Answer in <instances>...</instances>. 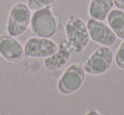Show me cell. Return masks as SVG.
Wrapping results in <instances>:
<instances>
[{"instance_id": "cell-12", "label": "cell", "mask_w": 124, "mask_h": 115, "mask_svg": "<svg viewBox=\"0 0 124 115\" xmlns=\"http://www.w3.org/2000/svg\"><path fill=\"white\" fill-rule=\"evenodd\" d=\"M56 0H27V6L31 9V11H36L39 9L51 7L54 3Z\"/></svg>"}, {"instance_id": "cell-15", "label": "cell", "mask_w": 124, "mask_h": 115, "mask_svg": "<svg viewBox=\"0 0 124 115\" xmlns=\"http://www.w3.org/2000/svg\"><path fill=\"white\" fill-rule=\"evenodd\" d=\"M84 115H102L99 111H97V110H89V111H87Z\"/></svg>"}, {"instance_id": "cell-7", "label": "cell", "mask_w": 124, "mask_h": 115, "mask_svg": "<svg viewBox=\"0 0 124 115\" xmlns=\"http://www.w3.org/2000/svg\"><path fill=\"white\" fill-rule=\"evenodd\" d=\"M86 26H87L90 40L98 45L112 47L118 40V37L116 36V34L112 32L109 25L106 24L103 21H98V20L89 17L86 23Z\"/></svg>"}, {"instance_id": "cell-14", "label": "cell", "mask_w": 124, "mask_h": 115, "mask_svg": "<svg viewBox=\"0 0 124 115\" xmlns=\"http://www.w3.org/2000/svg\"><path fill=\"white\" fill-rule=\"evenodd\" d=\"M113 4L116 6V8L124 10V0H113Z\"/></svg>"}, {"instance_id": "cell-11", "label": "cell", "mask_w": 124, "mask_h": 115, "mask_svg": "<svg viewBox=\"0 0 124 115\" xmlns=\"http://www.w3.org/2000/svg\"><path fill=\"white\" fill-rule=\"evenodd\" d=\"M107 22L118 39L124 40V11L118 8L112 9L107 17Z\"/></svg>"}, {"instance_id": "cell-8", "label": "cell", "mask_w": 124, "mask_h": 115, "mask_svg": "<svg viewBox=\"0 0 124 115\" xmlns=\"http://www.w3.org/2000/svg\"><path fill=\"white\" fill-rule=\"evenodd\" d=\"M0 57L10 63H19L25 58L24 47L10 35H0Z\"/></svg>"}, {"instance_id": "cell-13", "label": "cell", "mask_w": 124, "mask_h": 115, "mask_svg": "<svg viewBox=\"0 0 124 115\" xmlns=\"http://www.w3.org/2000/svg\"><path fill=\"white\" fill-rule=\"evenodd\" d=\"M113 62L116 63V67L120 70H124V40L119 46L118 50L116 51L113 57Z\"/></svg>"}, {"instance_id": "cell-9", "label": "cell", "mask_w": 124, "mask_h": 115, "mask_svg": "<svg viewBox=\"0 0 124 115\" xmlns=\"http://www.w3.org/2000/svg\"><path fill=\"white\" fill-rule=\"evenodd\" d=\"M72 48L66 40H62L58 46V50L52 56L44 59V66L48 71H58L64 67L72 57Z\"/></svg>"}, {"instance_id": "cell-3", "label": "cell", "mask_w": 124, "mask_h": 115, "mask_svg": "<svg viewBox=\"0 0 124 115\" xmlns=\"http://www.w3.org/2000/svg\"><path fill=\"white\" fill-rule=\"evenodd\" d=\"M86 72L82 63H73L64 70L57 83V89L63 96H70L83 87Z\"/></svg>"}, {"instance_id": "cell-4", "label": "cell", "mask_w": 124, "mask_h": 115, "mask_svg": "<svg viewBox=\"0 0 124 115\" xmlns=\"http://www.w3.org/2000/svg\"><path fill=\"white\" fill-rule=\"evenodd\" d=\"M32 12L28 6L24 2H16L8 15L7 33L13 37H19L28 29L31 24Z\"/></svg>"}, {"instance_id": "cell-10", "label": "cell", "mask_w": 124, "mask_h": 115, "mask_svg": "<svg viewBox=\"0 0 124 115\" xmlns=\"http://www.w3.org/2000/svg\"><path fill=\"white\" fill-rule=\"evenodd\" d=\"M113 7V0H90L88 15L90 19L106 21Z\"/></svg>"}, {"instance_id": "cell-1", "label": "cell", "mask_w": 124, "mask_h": 115, "mask_svg": "<svg viewBox=\"0 0 124 115\" xmlns=\"http://www.w3.org/2000/svg\"><path fill=\"white\" fill-rule=\"evenodd\" d=\"M31 29L37 37L51 38L57 34L59 21L51 7L33 11L31 16Z\"/></svg>"}, {"instance_id": "cell-6", "label": "cell", "mask_w": 124, "mask_h": 115, "mask_svg": "<svg viewBox=\"0 0 124 115\" xmlns=\"http://www.w3.org/2000/svg\"><path fill=\"white\" fill-rule=\"evenodd\" d=\"M58 46V43L51 38L34 36L28 38L23 47L25 57L31 59H46L56 53Z\"/></svg>"}, {"instance_id": "cell-2", "label": "cell", "mask_w": 124, "mask_h": 115, "mask_svg": "<svg viewBox=\"0 0 124 115\" xmlns=\"http://www.w3.org/2000/svg\"><path fill=\"white\" fill-rule=\"evenodd\" d=\"M64 34L66 41L74 52H82L85 50L90 41L86 23L77 16H70L64 25Z\"/></svg>"}, {"instance_id": "cell-5", "label": "cell", "mask_w": 124, "mask_h": 115, "mask_svg": "<svg viewBox=\"0 0 124 115\" xmlns=\"http://www.w3.org/2000/svg\"><path fill=\"white\" fill-rule=\"evenodd\" d=\"M114 53L111 47L100 46L89 56L84 64L86 74L92 76H100L110 70L113 63Z\"/></svg>"}]
</instances>
